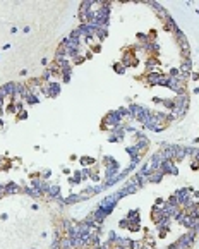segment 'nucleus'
Here are the masks:
<instances>
[{
    "label": "nucleus",
    "mask_w": 199,
    "mask_h": 249,
    "mask_svg": "<svg viewBox=\"0 0 199 249\" xmlns=\"http://www.w3.org/2000/svg\"><path fill=\"white\" fill-rule=\"evenodd\" d=\"M137 38H139V40H141V42H144V43H148V38H146V36H144V35H141V33H139V35H137Z\"/></svg>",
    "instance_id": "obj_9"
},
{
    "label": "nucleus",
    "mask_w": 199,
    "mask_h": 249,
    "mask_svg": "<svg viewBox=\"0 0 199 249\" xmlns=\"http://www.w3.org/2000/svg\"><path fill=\"white\" fill-rule=\"evenodd\" d=\"M51 76V71H46V72H43V79H50Z\"/></svg>",
    "instance_id": "obj_8"
},
{
    "label": "nucleus",
    "mask_w": 199,
    "mask_h": 249,
    "mask_svg": "<svg viewBox=\"0 0 199 249\" xmlns=\"http://www.w3.org/2000/svg\"><path fill=\"white\" fill-rule=\"evenodd\" d=\"M182 72H184V74H189V72H191V60H189V59H184V60H182Z\"/></svg>",
    "instance_id": "obj_3"
},
{
    "label": "nucleus",
    "mask_w": 199,
    "mask_h": 249,
    "mask_svg": "<svg viewBox=\"0 0 199 249\" xmlns=\"http://www.w3.org/2000/svg\"><path fill=\"white\" fill-rule=\"evenodd\" d=\"M5 91H7V95H16V84L14 83L5 84Z\"/></svg>",
    "instance_id": "obj_5"
},
{
    "label": "nucleus",
    "mask_w": 199,
    "mask_h": 249,
    "mask_svg": "<svg viewBox=\"0 0 199 249\" xmlns=\"http://www.w3.org/2000/svg\"><path fill=\"white\" fill-rule=\"evenodd\" d=\"M115 69H117V72H119V74L124 72V66H120V64H115Z\"/></svg>",
    "instance_id": "obj_7"
},
{
    "label": "nucleus",
    "mask_w": 199,
    "mask_h": 249,
    "mask_svg": "<svg viewBox=\"0 0 199 249\" xmlns=\"http://www.w3.org/2000/svg\"><path fill=\"white\" fill-rule=\"evenodd\" d=\"M5 96H9V95H7L5 86H3V88H0V100H2V98H5Z\"/></svg>",
    "instance_id": "obj_6"
},
{
    "label": "nucleus",
    "mask_w": 199,
    "mask_h": 249,
    "mask_svg": "<svg viewBox=\"0 0 199 249\" xmlns=\"http://www.w3.org/2000/svg\"><path fill=\"white\" fill-rule=\"evenodd\" d=\"M156 67H158V62L154 59H149L148 60V64H146V69L149 71V72H154L156 71Z\"/></svg>",
    "instance_id": "obj_2"
},
{
    "label": "nucleus",
    "mask_w": 199,
    "mask_h": 249,
    "mask_svg": "<svg viewBox=\"0 0 199 249\" xmlns=\"http://www.w3.org/2000/svg\"><path fill=\"white\" fill-rule=\"evenodd\" d=\"M167 81H168L167 76L158 74V72H151L149 76H148V83L149 84H161V86H167Z\"/></svg>",
    "instance_id": "obj_1"
},
{
    "label": "nucleus",
    "mask_w": 199,
    "mask_h": 249,
    "mask_svg": "<svg viewBox=\"0 0 199 249\" xmlns=\"http://www.w3.org/2000/svg\"><path fill=\"white\" fill-rule=\"evenodd\" d=\"M167 28H170V31H178L177 24L173 22V19H172V17H168V19H167Z\"/></svg>",
    "instance_id": "obj_4"
}]
</instances>
